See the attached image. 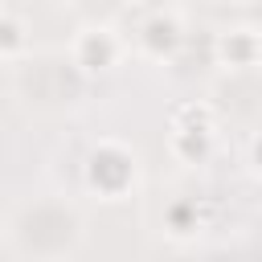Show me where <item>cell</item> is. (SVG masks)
<instances>
[{
    "label": "cell",
    "mask_w": 262,
    "mask_h": 262,
    "mask_svg": "<svg viewBox=\"0 0 262 262\" xmlns=\"http://www.w3.org/2000/svg\"><path fill=\"white\" fill-rule=\"evenodd\" d=\"M12 242L20 254H74L82 246V213L70 201L57 196H41L16 209V217L8 221Z\"/></svg>",
    "instance_id": "obj_1"
},
{
    "label": "cell",
    "mask_w": 262,
    "mask_h": 262,
    "mask_svg": "<svg viewBox=\"0 0 262 262\" xmlns=\"http://www.w3.org/2000/svg\"><path fill=\"white\" fill-rule=\"evenodd\" d=\"M29 53V37H25V25L8 12H0V57L4 61H16Z\"/></svg>",
    "instance_id": "obj_6"
},
{
    "label": "cell",
    "mask_w": 262,
    "mask_h": 262,
    "mask_svg": "<svg viewBox=\"0 0 262 262\" xmlns=\"http://www.w3.org/2000/svg\"><path fill=\"white\" fill-rule=\"evenodd\" d=\"M86 82L90 78L74 66L70 53H37L16 66V94L33 111H45V115L78 106L86 94Z\"/></svg>",
    "instance_id": "obj_2"
},
{
    "label": "cell",
    "mask_w": 262,
    "mask_h": 262,
    "mask_svg": "<svg viewBox=\"0 0 262 262\" xmlns=\"http://www.w3.org/2000/svg\"><path fill=\"white\" fill-rule=\"evenodd\" d=\"M86 176H90V184H94L98 192L119 196V192L135 180V156H131L123 143L106 139V143H98V147L90 151V160H86Z\"/></svg>",
    "instance_id": "obj_4"
},
{
    "label": "cell",
    "mask_w": 262,
    "mask_h": 262,
    "mask_svg": "<svg viewBox=\"0 0 262 262\" xmlns=\"http://www.w3.org/2000/svg\"><path fill=\"white\" fill-rule=\"evenodd\" d=\"M135 41H139V49H143L147 57H168V53L180 45V25H176V16L156 12V16H147V20L139 25Z\"/></svg>",
    "instance_id": "obj_5"
},
{
    "label": "cell",
    "mask_w": 262,
    "mask_h": 262,
    "mask_svg": "<svg viewBox=\"0 0 262 262\" xmlns=\"http://www.w3.org/2000/svg\"><path fill=\"white\" fill-rule=\"evenodd\" d=\"M254 168H258V172H262V135H258V139H254Z\"/></svg>",
    "instance_id": "obj_7"
},
{
    "label": "cell",
    "mask_w": 262,
    "mask_h": 262,
    "mask_svg": "<svg viewBox=\"0 0 262 262\" xmlns=\"http://www.w3.org/2000/svg\"><path fill=\"white\" fill-rule=\"evenodd\" d=\"M70 57H74V66H78L86 78L106 74V70H115L119 57H123V37H119L111 25H86V29H78V37L70 41Z\"/></svg>",
    "instance_id": "obj_3"
}]
</instances>
